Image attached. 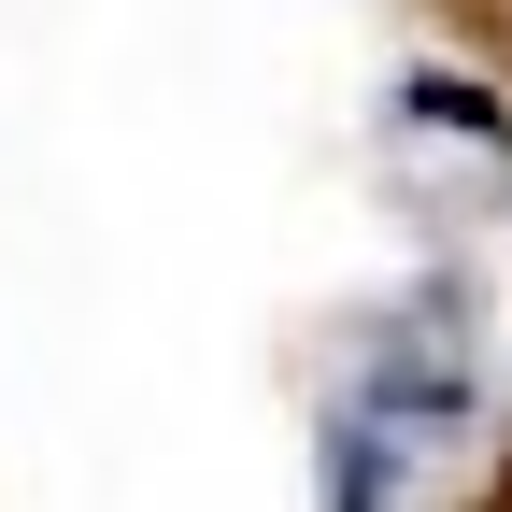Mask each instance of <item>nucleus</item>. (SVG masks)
<instances>
[]
</instances>
